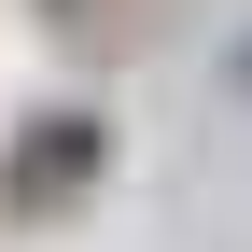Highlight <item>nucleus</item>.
<instances>
[{
  "label": "nucleus",
  "instance_id": "nucleus-1",
  "mask_svg": "<svg viewBox=\"0 0 252 252\" xmlns=\"http://www.w3.org/2000/svg\"><path fill=\"white\" fill-rule=\"evenodd\" d=\"M98 168H112V126L98 112H42V126H14V154H0V210H14V224H56V210H84Z\"/></svg>",
  "mask_w": 252,
  "mask_h": 252
}]
</instances>
